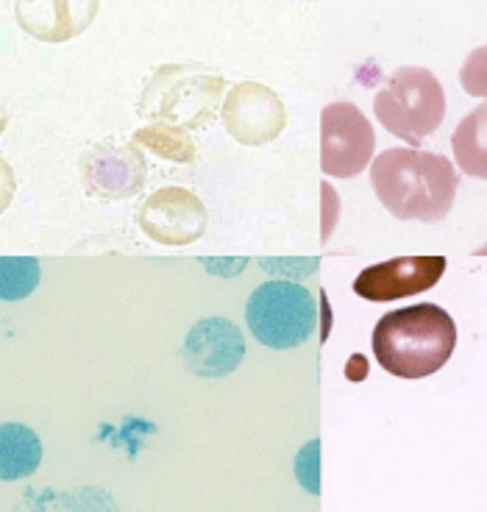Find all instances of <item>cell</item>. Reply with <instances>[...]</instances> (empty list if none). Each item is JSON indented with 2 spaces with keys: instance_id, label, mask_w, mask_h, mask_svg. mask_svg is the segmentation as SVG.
<instances>
[{
  "instance_id": "15",
  "label": "cell",
  "mask_w": 487,
  "mask_h": 512,
  "mask_svg": "<svg viewBox=\"0 0 487 512\" xmlns=\"http://www.w3.org/2000/svg\"><path fill=\"white\" fill-rule=\"evenodd\" d=\"M134 142H140L156 156H165L173 162H193L195 159V145L187 137V131L179 126H170V123H148L134 134Z\"/></svg>"
},
{
  "instance_id": "18",
  "label": "cell",
  "mask_w": 487,
  "mask_h": 512,
  "mask_svg": "<svg viewBox=\"0 0 487 512\" xmlns=\"http://www.w3.org/2000/svg\"><path fill=\"white\" fill-rule=\"evenodd\" d=\"M460 84L468 95L487 101V45L468 53V59L460 70Z\"/></svg>"
},
{
  "instance_id": "3",
  "label": "cell",
  "mask_w": 487,
  "mask_h": 512,
  "mask_svg": "<svg viewBox=\"0 0 487 512\" xmlns=\"http://www.w3.org/2000/svg\"><path fill=\"white\" fill-rule=\"evenodd\" d=\"M226 87V78L204 64H165L145 84L140 115L179 128L206 126Z\"/></svg>"
},
{
  "instance_id": "14",
  "label": "cell",
  "mask_w": 487,
  "mask_h": 512,
  "mask_svg": "<svg viewBox=\"0 0 487 512\" xmlns=\"http://www.w3.org/2000/svg\"><path fill=\"white\" fill-rule=\"evenodd\" d=\"M451 148L465 176L487 181V103L462 117L451 134Z\"/></svg>"
},
{
  "instance_id": "19",
  "label": "cell",
  "mask_w": 487,
  "mask_h": 512,
  "mask_svg": "<svg viewBox=\"0 0 487 512\" xmlns=\"http://www.w3.org/2000/svg\"><path fill=\"white\" fill-rule=\"evenodd\" d=\"M14 192V179H12V170H9V165L0 159V212L6 209V204H9V198H12Z\"/></svg>"
},
{
  "instance_id": "17",
  "label": "cell",
  "mask_w": 487,
  "mask_h": 512,
  "mask_svg": "<svg viewBox=\"0 0 487 512\" xmlns=\"http://www.w3.org/2000/svg\"><path fill=\"white\" fill-rule=\"evenodd\" d=\"M51 512H117V504L101 487H81L59 496Z\"/></svg>"
},
{
  "instance_id": "1",
  "label": "cell",
  "mask_w": 487,
  "mask_h": 512,
  "mask_svg": "<svg viewBox=\"0 0 487 512\" xmlns=\"http://www.w3.org/2000/svg\"><path fill=\"white\" fill-rule=\"evenodd\" d=\"M371 184L393 218L440 223L454 206L460 176L446 156L418 148H390L373 159Z\"/></svg>"
},
{
  "instance_id": "7",
  "label": "cell",
  "mask_w": 487,
  "mask_h": 512,
  "mask_svg": "<svg viewBox=\"0 0 487 512\" xmlns=\"http://www.w3.org/2000/svg\"><path fill=\"white\" fill-rule=\"evenodd\" d=\"M223 126L240 145H268L287 126L282 98L259 81H240L223 101Z\"/></svg>"
},
{
  "instance_id": "9",
  "label": "cell",
  "mask_w": 487,
  "mask_h": 512,
  "mask_svg": "<svg viewBox=\"0 0 487 512\" xmlns=\"http://www.w3.org/2000/svg\"><path fill=\"white\" fill-rule=\"evenodd\" d=\"M140 229L162 245H190L206 231V209L190 190L165 187L140 206Z\"/></svg>"
},
{
  "instance_id": "20",
  "label": "cell",
  "mask_w": 487,
  "mask_h": 512,
  "mask_svg": "<svg viewBox=\"0 0 487 512\" xmlns=\"http://www.w3.org/2000/svg\"><path fill=\"white\" fill-rule=\"evenodd\" d=\"M6 128V112H3V106H0V131Z\"/></svg>"
},
{
  "instance_id": "12",
  "label": "cell",
  "mask_w": 487,
  "mask_h": 512,
  "mask_svg": "<svg viewBox=\"0 0 487 512\" xmlns=\"http://www.w3.org/2000/svg\"><path fill=\"white\" fill-rule=\"evenodd\" d=\"M90 184L106 198H129L145 184V156L134 145L101 148L92 156Z\"/></svg>"
},
{
  "instance_id": "10",
  "label": "cell",
  "mask_w": 487,
  "mask_h": 512,
  "mask_svg": "<svg viewBox=\"0 0 487 512\" xmlns=\"http://www.w3.org/2000/svg\"><path fill=\"white\" fill-rule=\"evenodd\" d=\"M245 357L243 332L226 318H204L184 337L181 359L187 371L204 379H220L240 368Z\"/></svg>"
},
{
  "instance_id": "8",
  "label": "cell",
  "mask_w": 487,
  "mask_h": 512,
  "mask_svg": "<svg viewBox=\"0 0 487 512\" xmlns=\"http://www.w3.org/2000/svg\"><path fill=\"white\" fill-rule=\"evenodd\" d=\"M446 273V256H398L371 265L354 279V293L373 304L401 301L432 290Z\"/></svg>"
},
{
  "instance_id": "2",
  "label": "cell",
  "mask_w": 487,
  "mask_h": 512,
  "mask_svg": "<svg viewBox=\"0 0 487 512\" xmlns=\"http://www.w3.org/2000/svg\"><path fill=\"white\" fill-rule=\"evenodd\" d=\"M373 357L398 379L432 376L457 348V326L443 307L415 304L379 318L373 329Z\"/></svg>"
},
{
  "instance_id": "16",
  "label": "cell",
  "mask_w": 487,
  "mask_h": 512,
  "mask_svg": "<svg viewBox=\"0 0 487 512\" xmlns=\"http://www.w3.org/2000/svg\"><path fill=\"white\" fill-rule=\"evenodd\" d=\"M39 262L34 256H0V301H23L37 290Z\"/></svg>"
},
{
  "instance_id": "4",
  "label": "cell",
  "mask_w": 487,
  "mask_h": 512,
  "mask_svg": "<svg viewBox=\"0 0 487 512\" xmlns=\"http://www.w3.org/2000/svg\"><path fill=\"white\" fill-rule=\"evenodd\" d=\"M382 126L407 145H421L446 120V92L426 67H398L373 98Z\"/></svg>"
},
{
  "instance_id": "6",
  "label": "cell",
  "mask_w": 487,
  "mask_h": 512,
  "mask_svg": "<svg viewBox=\"0 0 487 512\" xmlns=\"http://www.w3.org/2000/svg\"><path fill=\"white\" fill-rule=\"evenodd\" d=\"M376 134L362 109L348 101L321 112V170L334 179H354L371 165Z\"/></svg>"
},
{
  "instance_id": "5",
  "label": "cell",
  "mask_w": 487,
  "mask_h": 512,
  "mask_svg": "<svg viewBox=\"0 0 487 512\" xmlns=\"http://www.w3.org/2000/svg\"><path fill=\"white\" fill-rule=\"evenodd\" d=\"M315 318V301L307 287L284 279L259 284L245 307V323L251 334L273 351L304 346L312 337Z\"/></svg>"
},
{
  "instance_id": "11",
  "label": "cell",
  "mask_w": 487,
  "mask_h": 512,
  "mask_svg": "<svg viewBox=\"0 0 487 512\" xmlns=\"http://www.w3.org/2000/svg\"><path fill=\"white\" fill-rule=\"evenodd\" d=\"M101 0H17V23L42 42H67L87 31Z\"/></svg>"
},
{
  "instance_id": "13",
  "label": "cell",
  "mask_w": 487,
  "mask_h": 512,
  "mask_svg": "<svg viewBox=\"0 0 487 512\" xmlns=\"http://www.w3.org/2000/svg\"><path fill=\"white\" fill-rule=\"evenodd\" d=\"M42 465V440L26 423H0V482H20Z\"/></svg>"
}]
</instances>
